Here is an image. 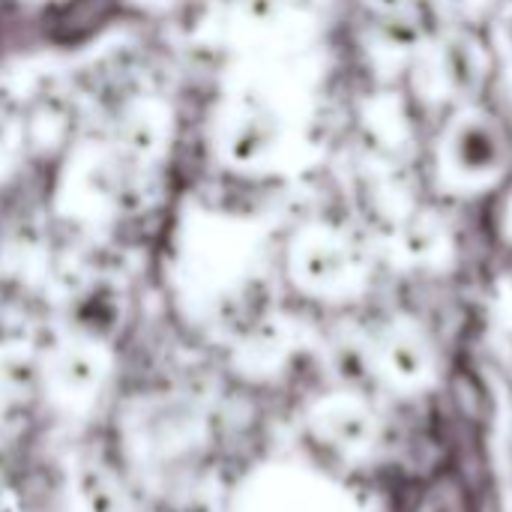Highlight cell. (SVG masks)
<instances>
[{
	"label": "cell",
	"mask_w": 512,
	"mask_h": 512,
	"mask_svg": "<svg viewBox=\"0 0 512 512\" xmlns=\"http://www.w3.org/2000/svg\"><path fill=\"white\" fill-rule=\"evenodd\" d=\"M375 6L384 9L387 15H396V12H402L408 6V0H375Z\"/></svg>",
	"instance_id": "obj_3"
},
{
	"label": "cell",
	"mask_w": 512,
	"mask_h": 512,
	"mask_svg": "<svg viewBox=\"0 0 512 512\" xmlns=\"http://www.w3.org/2000/svg\"><path fill=\"white\" fill-rule=\"evenodd\" d=\"M393 512H483V501L465 462L441 459L399 486Z\"/></svg>",
	"instance_id": "obj_1"
},
{
	"label": "cell",
	"mask_w": 512,
	"mask_h": 512,
	"mask_svg": "<svg viewBox=\"0 0 512 512\" xmlns=\"http://www.w3.org/2000/svg\"><path fill=\"white\" fill-rule=\"evenodd\" d=\"M447 159L465 180H489L510 165V138L495 117L468 114L447 138Z\"/></svg>",
	"instance_id": "obj_2"
}]
</instances>
